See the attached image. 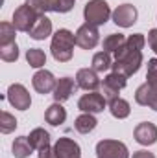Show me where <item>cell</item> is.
<instances>
[{
    "mask_svg": "<svg viewBox=\"0 0 157 158\" xmlns=\"http://www.w3.org/2000/svg\"><path fill=\"white\" fill-rule=\"evenodd\" d=\"M76 85L87 92H94L102 83L98 79V72H94L92 68H81L76 74Z\"/></svg>",
    "mask_w": 157,
    "mask_h": 158,
    "instance_id": "obj_16",
    "label": "cell"
},
{
    "mask_svg": "<svg viewBox=\"0 0 157 158\" xmlns=\"http://www.w3.org/2000/svg\"><path fill=\"white\" fill-rule=\"evenodd\" d=\"M111 7L105 0H89L83 7V17L89 24H94V26H102L109 20L111 17Z\"/></svg>",
    "mask_w": 157,
    "mask_h": 158,
    "instance_id": "obj_3",
    "label": "cell"
},
{
    "mask_svg": "<svg viewBox=\"0 0 157 158\" xmlns=\"http://www.w3.org/2000/svg\"><path fill=\"white\" fill-rule=\"evenodd\" d=\"M76 0H26V4L35 9L39 15H44L48 11L54 13H69L74 7Z\"/></svg>",
    "mask_w": 157,
    "mask_h": 158,
    "instance_id": "obj_5",
    "label": "cell"
},
{
    "mask_svg": "<svg viewBox=\"0 0 157 158\" xmlns=\"http://www.w3.org/2000/svg\"><path fill=\"white\" fill-rule=\"evenodd\" d=\"M96 156L98 158H129V151L126 143L118 140H100L96 143Z\"/></svg>",
    "mask_w": 157,
    "mask_h": 158,
    "instance_id": "obj_6",
    "label": "cell"
},
{
    "mask_svg": "<svg viewBox=\"0 0 157 158\" xmlns=\"http://www.w3.org/2000/svg\"><path fill=\"white\" fill-rule=\"evenodd\" d=\"M146 44V39L142 33H133L126 39V44L115 52V63H113V72L122 74L126 77L133 76L139 72L142 64V48Z\"/></svg>",
    "mask_w": 157,
    "mask_h": 158,
    "instance_id": "obj_1",
    "label": "cell"
},
{
    "mask_svg": "<svg viewBox=\"0 0 157 158\" xmlns=\"http://www.w3.org/2000/svg\"><path fill=\"white\" fill-rule=\"evenodd\" d=\"M44 119H46V123H50L52 127H59V125L65 123V119H67V110H65V107L56 101L54 105H50V107L46 109Z\"/></svg>",
    "mask_w": 157,
    "mask_h": 158,
    "instance_id": "obj_19",
    "label": "cell"
},
{
    "mask_svg": "<svg viewBox=\"0 0 157 158\" xmlns=\"http://www.w3.org/2000/svg\"><path fill=\"white\" fill-rule=\"evenodd\" d=\"M17 129V119L13 114H9V112H2L0 114V131L4 132V134H9V132H13Z\"/></svg>",
    "mask_w": 157,
    "mask_h": 158,
    "instance_id": "obj_29",
    "label": "cell"
},
{
    "mask_svg": "<svg viewBox=\"0 0 157 158\" xmlns=\"http://www.w3.org/2000/svg\"><path fill=\"white\" fill-rule=\"evenodd\" d=\"M26 61L32 68H41L46 64V53L39 48H30L26 52Z\"/></svg>",
    "mask_w": 157,
    "mask_h": 158,
    "instance_id": "obj_26",
    "label": "cell"
},
{
    "mask_svg": "<svg viewBox=\"0 0 157 158\" xmlns=\"http://www.w3.org/2000/svg\"><path fill=\"white\" fill-rule=\"evenodd\" d=\"M39 17L41 15L35 9H32L28 4H22V6H19V7L15 9V13H13V26L17 28V31L30 33Z\"/></svg>",
    "mask_w": 157,
    "mask_h": 158,
    "instance_id": "obj_4",
    "label": "cell"
},
{
    "mask_svg": "<svg viewBox=\"0 0 157 158\" xmlns=\"http://www.w3.org/2000/svg\"><path fill=\"white\" fill-rule=\"evenodd\" d=\"M124 44H126V37H124L122 33H111V35H107V37L104 39V52L115 53V52H118Z\"/></svg>",
    "mask_w": 157,
    "mask_h": 158,
    "instance_id": "obj_25",
    "label": "cell"
},
{
    "mask_svg": "<svg viewBox=\"0 0 157 158\" xmlns=\"http://www.w3.org/2000/svg\"><path fill=\"white\" fill-rule=\"evenodd\" d=\"M11 151H13V156L15 158H28L32 155L34 147H32L28 136H19V138H15V142L11 145Z\"/></svg>",
    "mask_w": 157,
    "mask_h": 158,
    "instance_id": "obj_22",
    "label": "cell"
},
{
    "mask_svg": "<svg viewBox=\"0 0 157 158\" xmlns=\"http://www.w3.org/2000/svg\"><path fill=\"white\" fill-rule=\"evenodd\" d=\"M107 99L102 96V92H89L83 94L78 101V109L81 112H89V114H98L105 109Z\"/></svg>",
    "mask_w": 157,
    "mask_h": 158,
    "instance_id": "obj_10",
    "label": "cell"
},
{
    "mask_svg": "<svg viewBox=\"0 0 157 158\" xmlns=\"http://www.w3.org/2000/svg\"><path fill=\"white\" fill-rule=\"evenodd\" d=\"M137 7L131 6V4H122L118 6L117 9L113 11V22L120 26V28H131L135 22H137Z\"/></svg>",
    "mask_w": 157,
    "mask_h": 158,
    "instance_id": "obj_11",
    "label": "cell"
},
{
    "mask_svg": "<svg viewBox=\"0 0 157 158\" xmlns=\"http://www.w3.org/2000/svg\"><path fill=\"white\" fill-rule=\"evenodd\" d=\"M54 153L57 158H81V149L72 138H59L54 145Z\"/></svg>",
    "mask_w": 157,
    "mask_h": 158,
    "instance_id": "obj_14",
    "label": "cell"
},
{
    "mask_svg": "<svg viewBox=\"0 0 157 158\" xmlns=\"http://www.w3.org/2000/svg\"><path fill=\"white\" fill-rule=\"evenodd\" d=\"M0 57H2V61H6V63H15V61L19 59V46H17V42L0 46Z\"/></svg>",
    "mask_w": 157,
    "mask_h": 158,
    "instance_id": "obj_28",
    "label": "cell"
},
{
    "mask_svg": "<svg viewBox=\"0 0 157 158\" xmlns=\"http://www.w3.org/2000/svg\"><path fill=\"white\" fill-rule=\"evenodd\" d=\"M133 158H155V155L142 149V151H135V153H133Z\"/></svg>",
    "mask_w": 157,
    "mask_h": 158,
    "instance_id": "obj_33",
    "label": "cell"
},
{
    "mask_svg": "<svg viewBox=\"0 0 157 158\" xmlns=\"http://www.w3.org/2000/svg\"><path fill=\"white\" fill-rule=\"evenodd\" d=\"M74 35H76V46H79L81 50H92V48L100 42V31H98V26L89 24V22L81 24Z\"/></svg>",
    "mask_w": 157,
    "mask_h": 158,
    "instance_id": "obj_7",
    "label": "cell"
},
{
    "mask_svg": "<svg viewBox=\"0 0 157 158\" xmlns=\"http://www.w3.org/2000/svg\"><path fill=\"white\" fill-rule=\"evenodd\" d=\"M7 101L11 107L19 109V110H28L30 105H32V98H30V92L26 90L24 85L20 83H13L9 88H7Z\"/></svg>",
    "mask_w": 157,
    "mask_h": 158,
    "instance_id": "obj_9",
    "label": "cell"
},
{
    "mask_svg": "<svg viewBox=\"0 0 157 158\" xmlns=\"http://www.w3.org/2000/svg\"><path fill=\"white\" fill-rule=\"evenodd\" d=\"M96 125H98L96 118L92 114H89V112H83V114H79L78 118L74 119V129L78 132H81V134H89L91 131L96 129Z\"/></svg>",
    "mask_w": 157,
    "mask_h": 158,
    "instance_id": "obj_20",
    "label": "cell"
},
{
    "mask_svg": "<svg viewBox=\"0 0 157 158\" xmlns=\"http://www.w3.org/2000/svg\"><path fill=\"white\" fill-rule=\"evenodd\" d=\"M76 86H78V85H74V79L61 77V79H57V85H56L52 96H54V99H56L57 103H63V101L70 99V96L74 94Z\"/></svg>",
    "mask_w": 157,
    "mask_h": 158,
    "instance_id": "obj_17",
    "label": "cell"
},
{
    "mask_svg": "<svg viewBox=\"0 0 157 158\" xmlns=\"http://www.w3.org/2000/svg\"><path fill=\"white\" fill-rule=\"evenodd\" d=\"M15 31L17 28L13 26V22H2L0 24V46L15 42Z\"/></svg>",
    "mask_w": 157,
    "mask_h": 158,
    "instance_id": "obj_27",
    "label": "cell"
},
{
    "mask_svg": "<svg viewBox=\"0 0 157 158\" xmlns=\"http://www.w3.org/2000/svg\"><path fill=\"white\" fill-rule=\"evenodd\" d=\"M111 66H113L111 53H107V52H98V53H94V57H92V70H94V72L104 74V72H107Z\"/></svg>",
    "mask_w": 157,
    "mask_h": 158,
    "instance_id": "obj_23",
    "label": "cell"
},
{
    "mask_svg": "<svg viewBox=\"0 0 157 158\" xmlns=\"http://www.w3.org/2000/svg\"><path fill=\"white\" fill-rule=\"evenodd\" d=\"M109 110H111V114H113L117 119H124V118L129 116L131 107H129V103H128L126 99L117 98V99H113V101L109 103Z\"/></svg>",
    "mask_w": 157,
    "mask_h": 158,
    "instance_id": "obj_24",
    "label": "cell"
},
{
    "mask_svg": "<svg viewBox=\"0 0 157 158\" xmlns=\"http://www.w3.org/2000/svg\"><path fill=\"white\" fill-rule=\"evenodd\" d=\"M135 101L142 107H150L157 112V86H152L148 83L141 85L135 92Z\"/></svg>",
    "mask_w": 157,
    "mask_h": 158,
    "instance_id": "obj_15",
    "label": "cell"
},
{
    "mask_svg": "<svg viewBox=\"0 0 157 158\" xmlns=\"http://www.w3.org/2000/svg\"><path fill=\"white\" fill-rule=\"evenodd\" d=\"M39 158H57L56 156V153H54V147H44V149H41L39 151Z\"/></svg>",
    "mask_w": 157,
    "mask_h": 158,
    "instance_id": "obj_32",
    "label": "cell"
},
{
    "mask_svg": "<svg viewBox=\"0 0 157 158\" xmlns=\"http://www.w3.org/2000/svg\"><path fill=\"white\" fill-rule=\"evenodd\" d=\"M32 85H34L35 92H39V94L44 96V94L54 92L57 81H56V77H54L52 72H48V70H39V72L34 74V77H32Z\"/></svg>",
    "mask_w": 157,
    "mask_h": 158,
    "instance_id": "obj_13",
    "label": "cell"
},
{
    "mask_svg": "<svg viewBox=\"0 0 157 158\" xmlns=\"http://www.w3.org/2000/svg\"><path fill=\"white\" fill-rule=\"evenodd\" d=\"M50 35H52V20L46 15H41L37 19V22H35V26L30 31V37L34 40H43L46 37H50Z\"/></svg>",
    "mask_w": 157,
    "mask_h": 158,
    "instance_id": "obj_18",
    "label": "cell"
},
{
    "mask_svg": "<svg viewBox=\"0 0 157 158\" xmlns=\"http://www.w3.org/2000/svg\"><path fill=\"white\" fill-rule=\"evenodd\" d=\"M148 44H150V48L157 53V28L148 31Z\"/></svg>",
    "mask_w": 157,
    "mask_h": 158,
    "instance_id": "obj_31",
    "label": "cell"
},
{
    "mask_svg": "<svg viewBox=\"0 0 157 158\" xmlns=\"http://www.w3.org/2000/svg\"><path fill=\"white\" fill-rule=\"evenodd\" d=\"M28 140H30V143H32V147L34 149H44V147H48L50 145V134H48V131H44V129H34L32 132H30V136H28Z\"/></svg>",
    "mask_w": 157,
    "mask_h": 158,
    "instance_id": "obj_21",
    "label": "cell"
},
{
    "mask_svg": "<svg viewBox=\"0 0 157 158\" xmlns=\"http://www.w3.org/2000/svg\"><path fill=\"white\" fill-rule=\"evenodd\" d=\"M146 83L152 85V86H157V59H150V61H148Z\"/></svg>",
    "mask_w": 157,
    "mask_h": 158,
    "instance_id": "obj_30",
    "label": "cell"
},
{
    "mask_svg": "<svg viewBox=\"0 0 157 158\" xmlns=\"http://www.w3.org/2000/svg\"><path fill=\"white\" fill-rule=\"evenodd\" d=\"M126 83H128L126 76L117 74V72H111L109 76H105L104 81H102V96L111 103L113 99L118 98V92L126 86Z\"/></svg>",
    "mask_w": 157,
    "mask_h": 158,
    "instance_id": "obj_8",
    "label": "cell"
},
{
    "mask_svg": "<svg viewBox=\"0 0 157 158\" xmlns=\"http://www.w3.org/2000/svg\"><path fill=\"white\" fill-rule=\"evenodd\" d=\"M74 46H76V35L70 31V30H57L52 37V44H50V50H52V55L56 61L59 63H67L72 59V52H74Z\"/></svg>",
    "mask_w": 157,
    "mask_h": 158,
    "instance_id": "obj_2",
    "label": "cell"
},
{
    "mask_svg": "<svg viewBox=\"0 0 157 158\" xmlns=\"http://www.w3.org/2000/svg\"><path fill=\"white\" fill-rule=\"evenodd\" d=\"M133 136L137 140V143L141 145H154L157 142V127L152 121H142L135 127Z\"/></svg>",
    "mask_w": 157,
    "mask_h": 158,
    "instance_id": "obj_12",
    "label": "cell"
}]
</instances>
